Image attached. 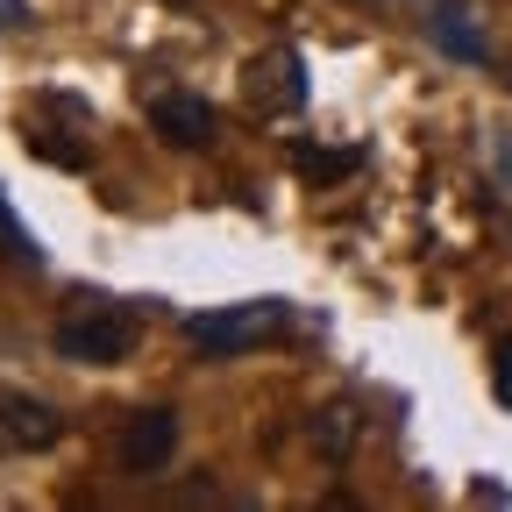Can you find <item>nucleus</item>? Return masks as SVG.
<instances>
[{"label": "nucleus", "mask_w": 512, "mask_h": 512, "mask_svg": "<svg viewBox=\"0 0 512 512\" xmlns=\"http://www.w3.org/2000/svg\"><path fill=\"white\" fill-rule=\"evenodd\" d=\"M292 328V306L285 299H235V306H207L185 320V342L207 349V356H249Z\"/></svg>", "instance_id": "1"}, {"label": "nucleus", "mask_w": 512, "mask_h": 512, "mask_svg": "<svg viewBox=\"0 0 512 512\" xmlns=\"http://www.w3.org/2000/svg\"><path fill=\"white\" fill-rule=\"evenodd\" d=\"M128 349H136V320H128L121 306H93V313H79V320L57 328V356L64 363H128Z\"/></svg>", "instance_id": "2"}, {"label": "nucleus", "mask_w": 512, "mask_h": 512, "mask_svg": "<svg viewBox=\"0 0 512 512\" xmlns=\"http://www.w3.org/2000/svg\"><path fill=\"white\" fill-rule=\"evenodd\" d=\"M64 441V413L36 392H15V384H0V448L8 456H43V448Z\"/></svg>", "instance_id": "3"}, {"label": "nucleus", "mask_w": 512, "mask_h": 512, "mask_svg": "<svg viewBox=\"0 0 512 512\" xmlns=\"http://www.w3.org/2000/svg\"><path fill=\"white\" fill-rule=\"evenodd\" d=\"M242 93H249V107H264V114H292V107H306V64H299V50L292 43H278V50H264L242 72Z\"/></svg>", "instance_id": "4"}, {"label": "nucleus", "mask_w": 512, "mask_h": 512, "mask_svg": "<svg viewBox=\"0 0 512 512\" xmlns=\"http://www.w3.org/2000/svg\"><path fill=\"white\" fill-rule=\"evenodd\" d=\"M150 128H157L171 150H207L221 136V114L200 93H150Z\"/></svg>", "instance_id": "5"}, {"label": "nucleus", "mask_w": 512, "mask_h": 512, "mask_svg": "<svg viewBox=\"0 0 512 512\" xmlns=\"http://www.w3.org/2000/svg\"><path fill=\"white\" fill-rule=\"evenodd\" d=\"M171 448H178V413H136L121 427V470L128 477H150V470H164L171 463Z\"/></svg>", "instance_id": "6"}, {"label": "nucleus", "mask_w": 512, "mask_h": 512, "mask_svg": "<svg viewBox=\"0 0 512 512\" xmlns=\"http://www.w3.org/2000/svg\"><path fill=\"white\" fill-rule=\"evenodd\" d=\"M427 36H434L441 57H456V64H491V43H484V29H477V8H470V0H434Z\"/></svg>", "instance_id": "7"}, {"label": "nucleus", "mask_w": 512, "mask_h": 512, "mask_svg": "<svg viewBox=\"0 0 512 512\" xmlns=\"http://www.w3.org/2000/svg\"><path fill=\"white\" fill-rule=\"evenodd\" d=\"M356 434H363V420H356V406H349V399H335V406H320V413H313V448H320L328 463H349Z\"/></svg>", "instance_id": "8"}, {"label": "nucleus", "mask_w": 512, "mask_h": 512, "mask_svg": "<svg viewBox=\"0 0 512 512\" xmlns=\"http://www.w3.org/2000/svg\"><path fill=\"white\" fill-rule=\"evenodd\" d=\"M292 164H299V178H349L363 164V150H299Z\"/></svg>", "instance_id": "9"}, {"label": "nucleus", "mask_w": 512, "mask_h": 512, "mask_svg": "<svg viewBox=\"0 0 512 512\" xmlns=\"http://www.w3.org/2000/svg\"><path fill=\"white\" fill-rule=\"evenodd\" d=\"M0 242L15 249V264H43V249H36V235L15 221V207H8V192H0Z\"/></svg>", "instance_id": "10"}, {"label": "nucleus", "mask_w": 512, "mask_h": 512, "mask_svg": "<svg viewBox=\"0 0 512 512\" xmlns=\"http://www.w3.org/2000/svg\"><path fill=\"white\" fill-rule=\"evenodd\" d=\"M491 384H498V399L512 406V335L498 342V363H491Z\"/></svg>", "instance_id": "11"}, {"label": "nucleus", "mask_w": 512, "mask_h": 512, "mask_svg": "<svg viewBox=\"0 0 512 512\" xmlns=\"http://www.w3.org/2000/svg\"><path fill=\"white\" fill-rule=\"evenodd\" d=\"M8 29H29V0H0V36Z\"/></svg>", "instance_id": "12"}, {"label": "nucleus", "mask_w": 512, "mask_h": 512, "mask_svg": "<svg viewBox=\"0 0 512 512\" xmlns=\"http://www.w3.org/2000/svg\"><path fill=\"white\" fill-rule=\"evenodd\" d=\"M491 164H498V178L512 185V136H498V143H491Z\"/></svg>", "instance_id": "13"}]
</instances>
